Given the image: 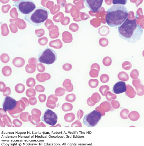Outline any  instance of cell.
I'll list each match as a JSON object with an SVG mask.
<instances>
[{
	"instance_id": "6da1fadb",
	"label": "cell",
	"mask_w": 144,
	"mask_h": 146,
	"mask_svg": "<svg viewBox=\"0 0 144 146\" xmlns=\"http://www.w3.org/2000/svg\"><path fill=\"white\" fill-rule=\"evenodd\" d=\"M119 37L130 43H135L139 40L143 33L140 25L137 24L136 19L130 20L127 18L118 28Z\"/></svg>"
},
{
	"instance_id": "7a4b0ae2",
	"label": "cell",
	"mask_w": 144,
	"mask_h": 146,
	"mask_svg": "<svg viewBox=\"0 0 144 146\" xmlns=\"http://www.w3.org/2000/svg\"><path fill=\"white\" fill-rule=\"evenodd\" d=\"M128 12L124 5L120 4L113 5L107 11V23L111 27L120 26L127 18Z\"/></svg>"
},
{
	"instance_id": "3957f363",
	"label": "cell",
	"mask_w": 144,
	"mask_h": 146,
	"mask_svg": "<svg viewBox=\"0 0 144 146\" xmlns=\"http://www.w3.org/2000/svg\"><path fill=\"white\" fill-rule=\"evenodd\" d=\"M50 14V12L47 9L40 7L36 8L31 12L25 15L24 19L31 24L35 26H39L48 19Z\"/></svg>"
},
{
	"instance_id": "277c9868",
	"label": "cell",
	"mask_w": 144,
	"mask_h": 146,
	"mask_svg": "<svg viewBox=\"0 0 144 146\" xmlns=\"http://www.w3.org/2000/svg\"><path fill=\"white\" fill-rule=\"evenodd\" d=\"M57 58L56 52L51 48L47 47L38 54V61L40 63L50 65L54 63Z\"/></svg>"
},
{
	"instance_id": "5b68a950",
	"label": "cell",
	"mask_w": 144,
	"mask_h": 146,
	"mask_svg": "<svg viewBox=\"0 0 144 146\" xmlns=\"http://www.w3.org/2000/svg\"><path fill=\"white\" fill-rule=\"evenodd\" d=\"M13 6L16 7L18 11L23 15H28L36 8V6L32 0H20L15 2Z\"/></svg>"
},
{
	"instance_id": "8992f818",
	"label": "cell",
	"mask_w": 144,
	"mask_h": 146,
	"mask_svg": "<svg viewBox=\"0 0 144 146\" xmlns=\"http://www.w3.org/2000/svg\"><path fill=\"white\" fill-rule=\"evenodd\" d=\"M101 113L96 110L88 113L85 115L83 123L85 125L89 127H93L97 126L102 119Z\"/></svg>"
},
{
	"instance_id": "52a82bcc",
	"label": "cell",
	"mask_w": 144,
	"mask_h": 146,
	"mask_svg": "<svg viewBox=\"0 0 144 146\" xmlns=\"http://www.w3.org/2000/svg\"><path fill=\"white\" fill-rule=\"evenodd\" d=\"M58 116L55 113L49 109L46 110L42 116V120L46 124L53 126L57 123Z\"/></svg>"
},
{
	"instance_id": "ba28073f",
	"label": "cell",
	"mask_w": 144,
	"mask_h": 146,
	"mask_svg": "<svg viewBox=\"0 0 144 146\" xmlns=\"http://www.w3.org/2000/svg\"><path fill=\"white\" fill-rule=\"evenodd\" d=\"M104 0H84L86 5L94 12L100 11Z\"/></svg>"
},
{
	"instance_id": "9c48e42d",
	"label": "cell",
	"mask_w": 144,
	"mask_h": 146,
	"mask_svg": "<svg viewBox=\"0 0 144 146\" xmlns=\"http://www.w3.org/2000/svg\"><path fill=\"white\" fill-rule=\"evenodd\" d=\"M17 102L12 97L7 96L5 97L3 103V108L5 112L15 109L17 106Z\"/></svg>"
},
{
	"instance_id": "30bf717a",
	"label": "cell",
	"mask_w": 144,
	"mask_h": 146,
	"mask_svg": "<svg viewBox=\"0 0 144 146\" xmlns=\"http://www.w3.org/2000/svg\"><path fill=\"white\" fill-rule=\"evenodd\" d=\"M127 91L126 84L125 82L120 81L115 83L113 86L112 91L116 94H119Z\"/></svg>"
},
{
	"instance_id": "8fae6325",
	"label": "cell",
	"mask_w": 144,
	"mask_h": 146,
	"mask_svg": "<svg viewBox=\"0 0 144 146\" xmlns=\"http://www.w3.org/2000/svg\"><path fill=\"white\" fill-rule=\"evenodd\" d=\"M25 63V60L21 57H16L14 58L12 61L13 65L18 68L23 66Z\"/></svg>"
},
{
	"instance_id": "7c38bea8",
	"label": "cell",
	"mask_w": 144,
	"mask_h": 146,
	"mask_svg": "<svg viewBox=\"0 0 144 146\" xmlns=\"http://www.w3.org/2000/svg\"><path fill=\"white\" fill-rule=\"evenodd\" d=\"M50 46L56 49H60L63 47V43L59 39L52 40L49 44Z\"/></svg>"
},
{
	"instance_id": "4fadbf2b",
	"label": "cell",
	"mask_w": 144,
	"mask_h": 146,
	"mask_svg": "<svg viewBox=\"0 0 144 146\" xmlns=\"http://www.w3.org/2000/svg\"><path fill=\"white\" fill-rule=\"evenodd\" d=\"M51 78L50 75L47 73H44L43 74H38L36 75V78L38 81L42 82L50 79Z\"/></svg>"
},
{
	"instance_id": "5bb4252c",
	"label": "cell",
	"mask_w": 144,
	"mask_h": 146,
	"mask_svg": "<svg viewBox=\"0 0 144 146\" xmlns=\"http://www.w3.org/2000/svg\"><path fill=\"white\" fill-rule=\"evenodd\" d=\"M62 40L64 43H70L72 42L73 38L72 35L69 33H64L62 34Z\"/></svg>"
},
{
	"instance_id": "9a60e30c",
	"label": "cell",
	"mask_w": 144,
	"mask_h": 146,
	"mask_svg": "<svg viewBox=\"0 0 144 146\" xmlns=\"http://www.w3.org/2000/svg\"><path fill=\"white\" fill-rule=\"evenodd\" d=\"M2 72L4 76H10L12 73V69L9 66H5L2 68Z\"/></svg>"
},
{
	"instance_id": "2e32d148",
	"label": "cell",
	"mask_w": 144,
	"mask_h": 146,
	"mask_svg": "<svg viewBox=\"0 0 144 146\" xmlns=\"http://www.w3.org/2000/svg\"><path fill=\"white\" fill-rule=\"evenodd\" d=\"M118 77L119 80L125 81L128 80L129 79L128 75L124 72H119L118 74Z\"/></svg>"
},
{
	"instance_id": "e0dca14e",
	"label": "cell",
	"mask_w": 144,
	"mask_h": 146,
	"mask_svg": "<svg viewBox=\"0 0 144 146\" xmlns=\"http://www.w3.org/2000/svg\"><path fill=\"white\" fill-rule=\"evenodd\" d=\"M36 66V64H27L25 67V70L27 73L32 74L35 72Z\"/></svg>"
},
{
	"instance_id": "ac0fdd59",
	"label": "cell",
	"mask_w": 144,
	"mask_h": 146,
	"mask_svg": "<svg viewBox=\"0 0 144 146\" xmlns=\"http://www.w3.org/2000/svg\"><path fill=\"white\" fill-rule=\"evenodd\" d=\"M25 90V87L24 85L19 83L17 84L15 87L16 91L18 93H22Z\"/></svg>"
},
{
	"instance_id": "d6986e66",
	"label": "cell",
	"mask_w": 144,
	"mask_h": 146,
	"mask_svg": "<svg viewBox=\"0 0 144 146\" xmlns=\"http://www.w3.org/2000/svg\"><path fill=\"white\" fill-rule=\"evenodd\" d=\"M99 83V81L97 79H91L89 81L88 84L91 87L94 88L98 86Z\"/></svg>"
},
{
	"instance_id": "ffe728a7",
	"label": "cell",
	"mask_w": 144,
	"mask_h": 146,
	"mask_svg": "<svg viewBox=\"0 0 144 146\" xmlns=\"http://www.w3.org/2000/svg\"><path fill=\"white\" fill-rule=\"evenodd\" d=\"M112 62L111 58L109 57L104 58L102 61L103 64L105 66H110Z\"/></svg>"
},
{
	"instance_id": "44dd1931",
	"label": "cell",
	"mask_w": 144,
	"mask_h": 146,
	"mask_svg": "<svg viewBox=\"0 0 144 146\" xmlns=\"http://www.w3.org/2000/svg\"><path fill=\"white\" fill-rule=\"evenodd\" d=\"M99 44L101 46L105 47L108 45L109 41L106 38H103L100 39Z\"/></svg>"
},
{
	"instance_id": "7402d4cb",
	"label": "cell",
	"mask_w": 144,
	"mask_h": 146,
	"mask_svg": "<svg viewBox=\"0 0 144 146\" xmlns=\"http://www.w3.org/2000/svg\"><path fill=\"white\" fill-rule=\"evenodd\" d=\"M35 80L33 78H30L27 80L26 84L29 87H33L35 86Z\"/></svg>"
},
{
	"instance_id": "603a6c76",
	"label": "cell",
	"mask_w": 144,
	"mask_h": 146,
	"mask_svg": "<svg viewBox=\"0 0 144 146\" xmlns=\"http://www.w3.org/2000/svg\"><path fill=\"white\" fill-rule=\"evenodd\" d=\"M1 59L3 63L6 64L9 61L10 57L8 54L3 53L2 54L1 56Z\"/></svg>"
},
{
	"instance_id": "cb8c5ba5",
	"label": "cell",
	"mask_w": 144,
	"mask_h": 146,
	"mask_svg": "<svg viewBox=\"0 0 144 146\" xmlns=\"http://www.w3.org/2000/svg\"><path fill=\"white\" fill-rule=\"evenodd\" d=\"M132 67L131 62L128 61H126L123 62L122 64V67L125 70H128L131 69Z\"/></svg>"
},
{
	"instance_id": "d4e9b609",
	"label": "cell",
	"mask_w": 144,
	"mask_h": 146,
	"mask_svg": "<svg viewBox=\"0 0 144 146\" xmlns=\"http://www.w3.org/2000/svg\"><path fill=\"white\" fill-rule=\"evenodd\" d=\"M48 41V40L46 37H43L38 39V42L39 44L41 46L46 45Z\"/></svg>"
},
{
	"instance_id": "484cf974",
	"label": "cell",
	"mask_w": 144,
	"mask_h": 146,
	"mask_svg": "<svg viewBox=\"0 0 144 146\" xmlns=\"http://www.w3.org/2000/svg\"><path fill=\"white\" fill-rule=\"evenodd\" d=\"M100 80L102 83H105L108 81L109 80V77L107 74H104L101 75Z\"/></svg>"
},
{
	"instance_id": "4316f807",
	"label": "cell",
	"mask_w": 144,
	"mask_h": 146,
	"mask_svg": "<svg viewBox=\"0 0 144 146\" xmlns=\"http://www.w3.org/2000/svg\"><path fill=\"white\" fill-rule=\"evenodd\" d=\"M127 0H113L112 3L113 5L120 4L125 5L127 3Z\"/></svg>"
},
{
	"instance_id": "83f0119b",
	"label": "cell",
	"mask_w": 144,
	"mask_h": 146,
	"mask_svg": "<svg viewBox=\"0 0 144 146\" xmlns=\"http://www.w3.org/2000/svg\"><path fill=\"white\" fill-rule=\"evenodd\" d=\"M99 71L95 69H92L90 72V74L92 78H97L99 75Z\"/></svg>"
},
{
	"instance_id": "f1b7e54d",
	"label": "cell",
	"mask_w": 144,
	"mask_h": 146,
	"mask_svg": "<svg viewBox=\"0 0 144 146\" xmlns=\"http://www.w3.org/2000/svg\"><path fill=\"white\" fill-rule=\"evenodd\" d=\"M37 69L40 72L42 73L45 70V66L42 64H39L37 65Z\"/></svg>"
},
{
	"instance_id": "f546056e",
	"label": "cell",
	"mask_w": 144,
	"mask_h": 146,
	"mask_svg": "<svg viewBox=\"0 0 144 146\" xmlns=\"http://www.w3.org/2000/svg\"><path fill=\"white\" fill-rule=\"evenodd\" d=\"M72 67V65L68 63L65 64L62 66V68L64 70L67 71H70L71 70Z\"/></svg>"
},
{
	"instance_id": "4dcf8cb0",
	"label": "cell",
	"mask_w": 144,
	"mask_h": 146,
	"mask_svg": "<svg viewBox=\"0 0 144 146\" xmlns=\"http://www.w3.org/2000/svg\"><path fill=\"white\" fill-rule=\"evenodd\" d=\"M29 63L30 65L36 64L37 63V59L34 58H31L29 60Z\"/></svg>"
},
{
	"instance_id": "1f68e13d",
	"label": "cell",
	"mask_w": 144,
	"mask_h": 146,
	"mask_svg": "<svg viewBox=\"0 0 144 146\" xmlns=\"http://www.w3.org/2000/svg\"><path fill=\"white\" fill-rule=\"evenodd\" d=\"M91 69H96L99 72L100 70V66L98 64L94 63L91 66Z\"/></svg>"
}]
</instances>
